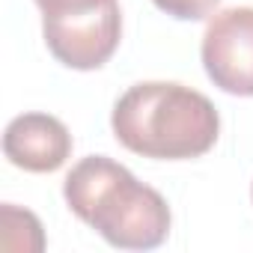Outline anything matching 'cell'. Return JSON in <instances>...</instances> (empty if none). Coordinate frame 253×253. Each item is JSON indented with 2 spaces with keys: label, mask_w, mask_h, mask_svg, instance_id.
<instances>
[{
  "label": "cell",
  "mask_w": 253,
  "mask_h": 253,
  "mask_svg": "<svg viewBox=\"0 0 253 253\" xmlns=\"http://www.w3.org/2000/svg\"><path fill=\"white\" fill-rule=\"evenodd\" d=\"M110 125L128 152L158 161L200 158L220 134L214 104L203 92L173 81L128 86L113 104Z\"/></svg>",
  "instance_id": "cell-1"
},
{
  "label": "cell",
  "mask_w": 253,
  "mask_h": 253,
  "mask_svg": "<svg viewBox=\"0 0 253 253\" xmlns=\"http://www.w3.org/2000/svg\"><path fill=\"white\" fill-rule=\"evenodd\" d=\"M69 209L119 250H152L170 232L167 200L137 182L107 155H89L72 167L63 185Z\"/></svg>",
  "instance_id": "cell-2"
},
{
  "label": "cell",
  "mask_w": 253,
  "mask_h": 253,
  "mask_svg": "<svg viewBox=\"0 0 253 253\" xmlns=\"http://www.w3.org/2000/svg\"><path fill=\"white\" fill-rule=\"evenodd\" d=\"M48 51L69 69H101L122 39L119 0H36Z\"/></svg>",
  "instance_id": "cell-3"
},
{
  "label": "cell",
  "mask_w": 253,
  "mask_h": 253,
  "mask_svg": "<svg viewBox=\"0 0 253 253\" xmlns=\"http://www.w3.org/2000/svg\"><path fill=\"white\" fill-rule=\"evenodd\" d=\"M203 66L229 95H253V6L217 12L203 33Z\"/></svg>",
  "instance_id": "cell-4"
},
{
  "label": "cell",
  "mask_w": 253,
  "mask_h": 253,
  "mask_svg": "<svg viewBox=\"0 0 253 253\" xmlns=\"http://www.w3.org/2000/svg\"><path fill=\"white\" fill-rule=\"evenodd\" d=\"M3 155L27 173H54L72 155V134L51 113H21L6 125Z\"/></svg>",
  "instance_id": "cell-5"
},
{
  "label": "cell",
  "mask_w": 253,
  "mask_h": 253,
  "mask_svg": "<svg viewBox=\"0 0 253 253\" xmlns=\"http://www.w3.org/2000/svg\"><path fill=\"white\" fill-rule=\"evenodd\" d=\"M152 3L179 21H203L217 9L220 0H152Z\"/></svg>",
  "instance_id": "cell-6"
}]
</instances>
